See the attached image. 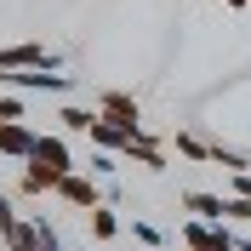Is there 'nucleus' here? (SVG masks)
Here are the masks:
<instances>
[{
  "label": "nucleus",
  "mask_w": 251,
  "mask_h": 251,
  "mask_svg": "<svg viewBox=\"0 0 251 251\" xmlns=\"http://www.w3.org/2000/svg\"><path fill=\"white\" fill-rule=\"evenodd\" d=\"M183 246H188V251H205V246H211V223H205V217L183 223Z\"/></svg>",
  "instance_id": "14"
},
{
  "label": "nucleus",
  "mask_w": 251,
  "mask_h": 251,
  "mask_svg": "<svg viewBox=\"0 0 251 251\" xmlns=\"http://www.w3.org/2000/svg\"><path fill=\"white\" fill-rule=\"evenodd\" d=\"M97 114H109L114 126H126V131H143V114H137V97L131 92H103L97 97Z\"/></svg>",
  "instance_id": "4"
},
{
  "label": "nucleus",
  "mask_w": 251,
  "mask_h": 251,
  "mask_svg": "<svg viewBox=\"0 0 251 251\" xmlns=\"http://www.w3.org/2000/svg\"><path fill=\"white\" fill-rule=\"evenodd\" d=\"M205 251H240V240L228 234V228H223V223H211V246Z\"/></svg>",
  "instance_id": "18"
},
{
  "label": "nucleus",
  "mask_w": 251,
  "mask_h": 251,
  "mask_svg": "<svg viewBox=\"0 0 251 251\" xmlns=\"http://www.w3.org/2000/svg\"><path fill=\"white\" fill-rule=\"evenodd\" d=\"M177 154H188V160H211V143L194 137V131H177Z\"/></svg>",
  "instance_id": "15"
},
{
  "label": "nucleus",
  "mask_w": 251,
  "mask_h": 251,
  "mask_svg": "<svg viewBox=\"0 0 251 251\" xmlns=\"http://www.w3.org/2000/svg\"><path fill=\"white\" fill-rule=\"evenodd\" d=\"M57 183H63V172H51V166H40V160H29L23 166V194H57Z\"/></svg>",
  "instance_id": "10"
},
{
  "label": "nucleus",
  "mask_w": 251,
  "mask_h": 251,
  "mask_svg": "<svg viewBox=\"0 0 251 251\" xmlns=\"http://www.w3.org/2000/svg\"><path fill=\"white\" fill-rule=\"evenodd\" d=\"M29 160H40V166H51V172H75V149H69V137H57V131H40Z\"/></svg>",
  "instance_id": "3"
},
{
  "label": "nucleus",
  "mask_w": 251,
  "mask_h": 251,
  "mask_svg": "<svg viewBox=\"0 0 251 251\" xmlns=\"http://www.w3.org/2000/svg\"><path fill=\"white\" fill-rule=\"evenodd\" d=\"M137 137V131H126V126H114L109 114H97V126H92V143L97 149H109V154H126V143Z\"/></svg>",
  "instance_id": "8"
},
{
  "label": "nucleus",
  "mask_w": 251,
  "mask_h": 251,
  "mask_svg": "<svg viewBox=\"0 0 251 251\" xmlns=\"http://www.w3.org/2000/svg\"><path fill=\"white\" fill-rule=\"evenodd\" d=\"M57 120H63V131H69V137H92V126H97V103H92V109L69 103V109H57Z\"/></svg>",
  "instance_id": "11"
},
{
  "label": "nucleus",
  "mask_w": 251,
  "mask_h": 251,
  "mask_svg": "<svg viewBox=\"0 0 251 251\" xmlns=\"http://www.w3.org/2000/svg\"><path fill=\"white\" fill-rule=\"evenodd\" d=\"M6 86H23V92H69L75 75H51V69H0Z\"/></svg>",
  "instance_id": "1"
},
{
  "label": "nucleus",
  "mask_w": 251,
  "mask_h": 251,
  "mask_svg": "<svg viewBox=\"0 0 251 251\" xmlns=\"http://www.w3.org/2000/svg\"><path fill=\"white\" fill-rule=\"evenodd\" d=\"M131 234H137L143 246H160V228H154V223H143V217H131Z\"/></svg>",
  "instance_id": "20"
},
{
  "label": "nucleus",
  "mask_w": 251,
  "mask_h": 251,
  "mask_svg": "<svg viewBox=\"0 0 251 251\" xmlns=\"http://www.w3.org/2000/svg\"><path fill=\"white\" fill-rule=\"evenodd\" d=\"M0 120H23V97H0Z\"/></svg>",
  "instance_id": "21"
},
{
  "label": "nucleus",
  "mask_w": 251,
  "mask_h": 251,
  "mask_svg": "<svg viewBox=\"0 0 251 251\" xmlns=\"http://www.w3.org/2000/svg\"><path fill=\"white\" fill-rule=\"evenodd\" d=\"M120 160H137V166H149V172H166V149H160L154 137H143V131L126 143V154H120Z\"/></svg>",
  "instance_id": "9"
},
{
  "label": "nucleus",
  "mask_w": 251,
  "mask_h": 251,
  "mask_svg": "<svg viewBox=\"0 0 251 251\" xmlns=\"http://www.w3.org/2000/svg\"><path fill=\"white\" fill-rule=\"evenodd\" d=\"M34 240H40V251H63V240H57V228H51L46 217H34Z\"/></svg>",
  "instance_id": "17"
},
{
  "label": "nucleus",
  "mask_w": 251,
  "mask_h": 251,
  "mask_svg": "<svg viewBox=\"0 0 251 251\" xmlns=\"http://www.w3.org/2000/svg\"><path fill=\"white\" fill-rule=\"evenodd\" d=\"M0 69H57L51 46H0Z\"/></svg>",
  "instance_id": "5"
},
{
  "label": "nucleus",
  "mask_w": 251,
  "mask_h": 251,
  "mask_svg": "<svg viewBox=\"0 0 251 251\" xmlns=\"http://www.w3.org/2000/svg\"><path fill=\"white\" fill-rule=\"evenodd\" d=\"M228 223H251V200L246 194H228Z\"/></svg>",
  "instance_id": "19"
},
{
  "label": "nucleus",
  "mask_w": 251,
  "mask_h": 251,
  "mask_svg": "<svg viewBox=\"0 0 251 251\" xmlns=\"http://www.w3.org/2000/svg\"><path fill=\"white\" fill-rule=\"evenodd\" d=\"M217 6H234V12H246V6H251V0H217Z\"/></svg>",
  "instance_id": "23"
},
{
  "label": "nucleus",
  "mask_w": 251,
  "mask_h": 251,
  "mask_svg": "<svg viewBox=\"0 0 251 251\" xmlns=\"http://www.w3.org/2000/svg\"><path fill=\"white\" fill-rule=\"evenodd\" d=\"M57 194L75 205V211H92V205H103V188H97V177H92V172H63Z\"/></svg>",
  "instance_id": "2"
},
{
  "label": "nucleus",
  "mask_w": 251,
  "mask_h": 251,
  "mask_svg": "<svg viewBox=\"0 0 251 251\" xmlns=\"http://www.w3.org/2000/svg\"><path fill=\"white\" fill-rule=\"evenodd\" d=\"M86 223H92V240H114V234H120V217H114L109 205H92Z\"/></svg>",
  "instance_id": "12"
},
{
  "label": "nucleus",
  "mask_w": 251,
  "mask_h": 251,
  "mask_svg": "<svg viewBox=\"0 0 251 251\" xmlns=\"http://www.w3.org/2000/svg\"><path fill=\"white\" fill-rule=\"evenodd\" d=\"M12 228H17V217H12V200H6V194H0V240L12 234Z\"/></svg>",
  "instance_id": "22"
},
{
  "label": "nucleus",
  "mask_w": 251,
  "mask_h": 251,
  "mask_svg": "<svg viewBox=\"0 0 251 251\" xmlns=\"http://www.w3.org/2000/svg\"><path fill=\"white\" fill-rule=\"evenodd\" d=\"M34 137H40V131H29L23 120H0V154L6 160H29L34 154Z\"/></svg>",
  "instance_id": "6"
},
{
  "label": "nucleus",
  "mask_w": 251,
  "mask_h": 251,
  "mask_svg": "<svg viewBox=\"0 0 251 251\" xmlns=\"http://www.w3.org/2000/svg\"><path fill=\"white\" fill-rule=\"evenodd\" d=\"M211 166H223V172H251V154H240V149H223V143H211Z\"/></svg>",
  "instance_id": "13"
},
{
  "label": "nucleus",
  "mask_w": 251,
  "mask_h": 251,
  "mask_svg": "<svg viewBox=\"0 0 251 251\" xmlns=\"http://www.w3.org/2000/svg\"><path fill=\"white\" fill-rule=\"evenodd\" d=\"M183 211H194V217H205V223H228V194H183Z\"/></svg>",
  "instance_id": "7"
},
{
  "label": "nucleus",
  "mask_w": 251,
  "mask_h": 251,
  "mask_svg": "<svg viewBox=\"0 0 251 251\" xmlns=\"http://www.w3.org/2000/svg\"><path fill=\"white\" fill-rule=\"evenodd\" d=\"M6 246H12V251H40V240H34V223H17L12 234H6Z\"/></svg>",
  "instance_id": "16"
}]
</instances>
